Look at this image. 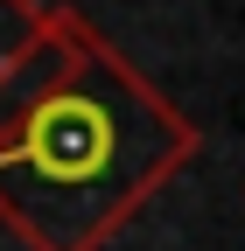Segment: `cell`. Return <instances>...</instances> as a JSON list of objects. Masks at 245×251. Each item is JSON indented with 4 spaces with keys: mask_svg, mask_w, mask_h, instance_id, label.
I'll use <instances>...</instances> for the list:
<instances>
[{
    "mask_svg": "<svg viewBox=\"0 0 245 251\" xmlns=\"http://www.w3.org/2000/svg\"><path fill=\"white\" fill-rule=\"evenodd\" d=\"M196 153L203 126L77 7H49L0 77V224L21 251H105Z\"/></svg>",
    "mask_w": 245,
    "mask_h": 251,
    "instance_id": "cell-1",
    "label": "cell"
},
{
    "mask_svg": "<svg viewBox=\"0 0 245 251\" xmlns=\"http://www.w3.org/2000/svg\"><path fill=\"white\" fill-rule=\"evenodd\" d=\"M42 14H49V0H0V77H7L28 56V42L42 35Z\"/></svg>",
    "mask_w": 245,
    "mask_h": 251,
    "instance_id": "cell-2",
    "label": "cell"
}]
</instances>
